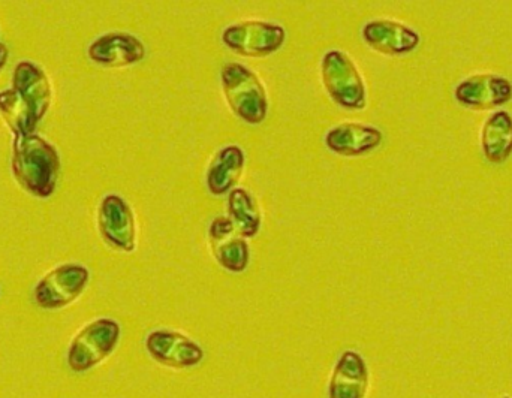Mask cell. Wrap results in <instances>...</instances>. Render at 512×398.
I'll list each match as a JSON object with an SVG mask.
<instances>
[{"label":"cell","instance_id":"12","mask_svg":"<svg viewBox=\"0 0 512 398\" xmlns=\"http://www.w3.org/2000/svg\"><path fill=\"white\" fill-rule=\"evenodd\" d=\"M146 47L137 36L126 32H110L89 45L87 56L105 68H128L146 59Z\"/></svg>","mask_w":512,"mask_h":398},{"label":"cell","instance_id":"17","mask_svg":"<svg viewBox=\"0 0 512 398\" xmlns=\"http://www.w3.org/2000/svg\"><path fill=\"white\" fill-rule=\"evenodd\" d=\"M481 149L490 164H504L512 155V116L505 110L495 111L481 129Z\"/></svg>","mask_w":512,"mask_h":398},{"label":"cell","instance_id":"15","mask_svg":"<svg viewBox=\"0 0 512 398\" xmlns=\"http://www.w3.org/2000/svg\"><path fill=\"white\" fill-rule=\"evenodd\" d=\"M369 384L366 360L358 352L345 351L331 373L328 398H366Z\"/></svg>","mask_w":512,"mask_h":398},{"label":"cell","instance_id":"2","mask_svg":"<svg viewBox=\"0 0 512 398\" xmlns=\"http://www.w3.org/2000/svg\"><path fill=\"white\" fill-rule=\"evenodd\" d=\"M221 84L228 107L242 122L258 126L267 119V90L251 68L239 62L225 63Z\"/></svg>","mask_w":512,"mask_h":398},{"label":"cell","instance_id":"18","mask_svg":"<svg viewBox=\"0 0 512 398\" xmlns=\"http://www.w3.org/2000/svg\"><path fill=\"white\" fill-rule=\"evenodd\" d=\"M228 214L243 238H254L261 231V211L248 189L236 188L228 194Z\"/></svg>","mask_w":512,"mask_h":398},{"label":"cell","instance_id":"5","mask_svg":"<svg viewBox=\"0 0 512 398\" xmlns=\"http://www.w3.org/2000/svg\"><path fill=\"white\" fill-rule=\"evenodd\" d=\"M285 41L286 30L273 21H239L222 32L225 47L239 56L252 59H262L277 53Z\"/></svg>","mask_w":512,"mask_h":398},{"label":"cell","instance_id":"19","mask_svg":"<svg viewBox=\"0 0 512 398\" xmlns=\"http://www.w3.org/2000/svg\"><path fill=\"white\" fill-rule=\"evenodd\" d=\"M0 114L14 137L35 134L39 125L29 105L11 87L0 92Z\"/></svg>","mask_w":512,"mask_h":398},{"label":"cell","instance_id":"4","mask_svg":"<svg viewBox=\"0 0 512 398\" xmlns=\"http://www.w3.org/2000/svg\"><path fill=\"white\" fill-rule=\"evenodd\" d=\"M122 328L119 322L110 318L96 319L87 324L69 345V369L74 373H86L107 360L120 342Z\"/></svg>","mask_w":512,"mask_h":398},{"label":"cell","instance_id":"16","mask_svg":"<svg viewBox=\"0 0 512 398\" xmlns=\"http://www.w3.org/2000/svg\"><path fill=\"white\" fill-rule=\"evenodd\" d=\"M246 155L237 144L222 147L210 162L206 185L213 197H224L237 188L245 171Z\"/></svg>","mask_w":512,"mask_h":398},{"label":"cell","instance_id":"9","mask_svg":"<svg viewBox=\"0 0 512 398\" xmlns=\"http://www.w3.org/2000/svg\"><path fill=\"white\" fill-rule=\"evenodd\" d=\"M454 98L468 110H496L512 101V83L499 74H474L457 84Z\"/></svg>","mask_w":512,"mask_h":398},{"label":"cell","instance_id":"7","mask_svg":"<svg viewBox=\"0 0 512 398\" xmlns=\"http://www.w3.org/2000/svg\"><path fill=\"white\" fill-rule=\"evenodd\" d=\"M98 229L105 243L123 253L137 247V220L131 205L120 195L102 198L98 208Z\"/></svg>","mask_w":512,"mask_h":398},{"label":"cell","instance_id":"3","mask_svg":"<svg viewBox=\"0 0 512 398\" xmlns=\"http://www.w3.org/2000/svg\"><path fill=\"white\" fill-rule=\"evenodd\" d=\"M322 86L334 104L346 111H361L367 105L363 75L352 57L342 50H330L321 62Z\"/></svg>","mask_w":512,"mask_h":398},{"label":"cell","instance_id":"14","mask_svg":"<svg viewBox=\"0 0 512 398\" xmlns=\"http://www.w3.org/2000/svg\"><path fill=\"white\" fill-rule=\"evenodd\" d=\"M11 89L23 98L41 123L53 101V89L47 74L35 63L20 62L12 72Z\"/></svg>","mask_w":512,"mask_h":398},{"label":"cell","instance_id":"6","mask_svg":"<svg viewBox=\"0 0 512 398\" xmlns=\"http://www.w3.org/2000/svg\"><path fill=\"white\" fill-rule=\"evenodd\" d=\"M90 271L80 264H63L45 274L33 289L36 306L59 310L74 303L89 285Z\"/></svg>","mask_w":512,"mask_h":398},{"label":"cell","instance_id":"11","mask_svg":"<svg viewBox=\"0 0 512 398\" xmlns=\"http://www.w3.org/2000/svg\"><path fill=\"white\" fill-rule=\"evenodd\" d=\"M363 41L376 53L399 57L411 54L421 44L417 30L390 18L367 21L361 30Z\"/></svg>","mask_w":512,"mask_h":398},{"label":"cell","instance_id":"13","mask_svg":"<svg viewBox=\"0 0 512 398\" xmlns=\"http://www.w3.org/2000/svg\"><path fill=\"white\" fill-rule=\"evenodd\" d=\"M384 141V134L376 126L364 123H340L325 134L324 143L334 155L358 158L369 155Z\"/></svg>","mask_w":512,"mask_h":398},{"label":"cell","instance_id":"8","mask_svg":"<svg viewBox=\"0 0 512 398\" xmlns=\"http://www.w3.org/2000/svg\"><path fill=\"white\" fill-rule=\"evenodd\" d=\"M144 345L153 361L170 369H192L200 366L206 357L204 349L180 331H152L146 337Z\"/></svg>","mask_w":512,"mask_h":398},{"label":"cell","instance_id":"10","mask_svg":"<svg viewBox=\"0 0 512 398\" xmlns=\"http://www.w3.org/2000/svg\"><path fill=\"white\" fill-rule=\"evenodd\" d=\"M209 241L216 262L228 273L242 274L248 270L251 249L230 217L218 216L212 220L209 226Z\"/></svg>","mask_w":512,"mask_h":398},{"label":"cell","instance_id":"20","mask_svg":"<svg viewBox=\"0 0 512 398\" xmlns=\"http://www.w3.org/2000/svg\"><path fill=\"white\" fill-rule=\"evenodd\" d=\"M9 51L6 48V45L3 42H0V72L5 68L6 63H8Z\"/></svg>","mask_w":512,"mask_h":398},{"label":"cell","instance_id":"21","mask_svg":"<svg viewBox=\"0 0 512 398\" xmlns=\"http://www.w3.org/2000/svg\"><path fill=\"white\" fill-rule=\"evenodd\" d=\"M499 398H512L511 396H502V397H499Z\"/></svg>","mask_w":512,"mask_h":398},{"label":"cell","instance_id":"1","mask_svg":"<svg viewBox=\"0 0 512 398\" xmlns=\"http://www.w3.org/2000/svg\"><path fill=\"white\" fill-rule=\"evenodd\" d=\"M11 170L27 194L41 199L50 198L59 182V152L39 135L14 137Z\"/></svg>","mask_w":512,"mask_h":398}]
</instances>
